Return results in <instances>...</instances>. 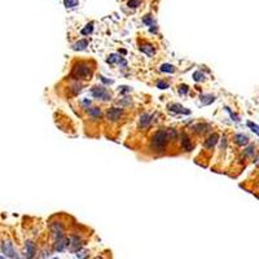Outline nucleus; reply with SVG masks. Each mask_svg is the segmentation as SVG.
I'll return each instance as SVG.
<instances>
[{
  "mask_svg": "<svg viewBox=\"0 0 259 259\" xmlns=\"http://www.w3.org/2000/svg\"><path fill=\"white\" fill-rule=\"evenodd\" d=\"M167 141H169L167 131L162 130V131H158V132H155V134H154L153 139H152V145H153V148H154L155 150L162 152V150H165Z\"/></svg>",
  "mask_w": 259,
  "mask_h": 259,
  "instance_id": "f257e3e1",
  "label": "nucleus"
},
{
  "mask_svg": "<svg viewBox=\"0 0 259 259\" xmlns=\"http://www.w3.org/2000/svg\"><path fill=\"white\" fill-rule=\"evenodd\" d=\"M92 74L91 71V67L86 64V62H81L78 64L74 69H73V76L75 79H87L90 78Z\"/></svg>",
  "mask_w": 259,
  "mask_h": 259,
  "instance_id": "f03ea898",
  "label": "nucleus"
},
{
  "mask_svg": "<svg viewBox=\"0 0 259 259\" xmlns=\"http://www.w3.org/2000/svg\"><path fill=\"white\" fill-rule=\"evenodd\" d=\"M92 96L97 100H101V101H109L111 99V93L104 87H93L92 88Z\"/></svg>",
  "mask_w": 259,
  "mask_h": 259,
  "instance_id": "7ed1b4c3",
  "label": "nucleus"
},
{
  "mask_svg": "<svg viewBox=\"0 0 259 259\" xmlns=\"http://www.w3.org/2000/svg\"><path fill=\"white\" fill-rule=\"evenodd\" d=\"M122 114H123V109L111 108L106 111V118H108V120H110V122H117V120L122 117Z\"/></svg>",
  "mask_w": 259,
  "mask_h": 259,
  "instance_id": "20e7f679",
  "label": "nucleus"
},
{
  "mask_svg": "<svg viewBox=\"0 0 259 259\" xmlns=\"http://www.w3.org/2000/svg\"><path fill=\"white\" fill-rule=\"evenodd\" d=\"M51 231L52 233L56 236V238H61L64 237V227H62V224L60 223V222H55V223H52L51 224Z\"/></svg>",
  "mask_w": 259,
  "mask_h": 259,
  "instance_id": "39448f33",
  "label": "nucleus"
},
{
  "mask_svg": "<svg viewBox=\"0 0 259 259\" xmlns=\"http://www.w3.org/2000/svg\"><path fill=\"white\" fill-rule=\"evenodd\" d=\"M2 250H3V253H4L5 257H9V258H16V257H17V254H16V252H14V249H13V245L9 242V241H7V242L3 244Z\"/></svg>",
  "mask_w": 259,
  "mask_h": 259,
  "instance_id": "423d86ee",
  "label": "nucleus"
},
{
  "mask_svg": "<svg viewBox=\"0 0 259 259\" xmlns=\"http://www.w3.org/2000/svg\"><path fill=\"white\" fill-rule=\"evenodd\" d=\"M181 148H183L185 152H189V150H192V148H193V145H192V141L189 140V137H188L185 134H183V135H181Z\"/></svg>",
  "mask_w": 259,
  "mask_h": 259,
  "instance_id": "0eeeda50",
  "label": "nucleus"
},
{
  "mask_svg": "<svg viewBox=\"0 0 259 259\" xmlns=\"http://www.w3.org/2000/svg\"><path fill=\"white\" fill-rule=\"evenodd\" d=\"M152 123V115L148 114V113H144L141 117H140V120H139V126L141 128H146L149 125Z\"/></svg>",
  "mask_w": 259,
  "mask_h": 259,
  "instance_id": "6e6552de",
  "label": "nucleus"
},
{
  "mask_svg": "<svg viewBox=\"0 0 259 259\" xmlns=\"http://www.w3.org/2000/svg\"><path fill=\"white\" fill-rule=\"evenodd\" d=\"M26 254H27V259H31L35 254V245H34L31 241L26 242Z\"/></svg>",
  "mask_w": 259,
  "mask_h": 259,
  "instance_id": "1a4fd4ad",
  "label": "nucleus"
},
{
  "mask_svg": "<svg viewBox=\"0 0 259 259\" xmlns=\"http://www.w3.org/2000/svg\"><path fill=\"white\" fill-rule=\"evenodd\" d=\"M235 141L238 145H246L249 143V139L242 134H237V135H235Z\"/></svg>",
  "mask_w": 259,
  "mask_h": 259,
  "instance_id": "9d476101",
  "label": "nucleus"
},
{
  "mask_svg": "<svg viewBox=\"0 0 259 259\" xmlns=\"http://www.w3.org/2000/svg\"><path fill=\"white\" fill-rule=\"evenodd\" d=\"M87 46H88V40L87 39H83V40L76 42L75 44L73 46V49H75V51H83Z\"/></svg>",
  "mask_w": 259,
  "mask_h": 259,
  "instance_id": "9b49d317",
  "label": "nucleus"
},
{
  "mask_svg": "<svg viewBox=\"0 0 259 259\" xmlns=\"http://www.w3.org/2000/svg\"><path fill=\"white\" fill-rule=\"evenodd\" d=\"M140 51L144 52V53H145V55H148V56H153V55L155 53L154 48H153L152 46H149V44H143V46L140 47Z\"/></svg>",
  "mask_w": 259,
  "mask_h": 259,
  "instance_id": "f8f14e48",
  "label": "nucleus"
},
{
  "mask_svg": "<svg viewBox=\"0 0 259 259\" xmlns=\"http://www.w3.org/2000/svg\"><path fill=\"white\" fill-rule=\"evenodd\" d=\"M217 141H218V135H211L209 139H207L206 141H205V145L207 146V148H211V146H214L215 144H217Z\"/></svg>",
  "mask_w": 259,
  "mask_h": 259,
  "instance_id": "ddd939ff",
  "label": "nucleus"
},
{
  "mask_svg": "<svg viewBox=\"0 0 259 259\" xmlns=\"http://www.w3.org/2000/svg\"><path fill=\"white\" fill-rule=\"evenodd\" d=\"M159 70L163 71V73H174L175 71V67L170 65V64H163L159 66Z\"/></svg>",
  "mask_w": 259,
  "mask_h": 259,
  "instance_id": "4468645a",
  "label": "nucleus"
},
{
  "mask_svg": "<svg viewBox=\"0 0 259 259\" xmlns=\"http://www.w3.org/2000/svg\"><path fill=\"white\" fill-rule=\"evenodd\" d=\"M214 100H215V97L213 96V95H203V96L201 97V101H202L203 105H209V104H211Z\"/></svg>",
  "mask_w": 259,
  "mask_h": 259,
  "instance_id": "2eb2a0df",
  "label": "nucleus"
},
{
  "mask_svg": "<svg viewBox=\"0 0 259 259\" xmlns=\"http://www.w3.org/2000/svg\"><path fill=\"white\" fill-rule=\"evenodd\" d=\"M88 114H90L91 117H93V118H99L100 114H101V111H100L99 108H91V109L88 110Z\"/></svg>",
  "mask_w": 259,
  "mask_h": 259,
  "instance_id": "dca6fc26",
  "label": "nucleus"
},
{
  "mask_svg": "<svg viewBox=\"0 0 259 259\" xmlns=\"http://www.w3.org/2000/svg\"><path fill=\"white\" fill-rule=\"evenodd\" d=\"M254 153H255V148H254V145H250L247 146V148L245 149L244 154L246 155V157H254Z\"/></svg>",
  "mask_w": 259,
  "mask_h": 259,
  "instance_id": "f3484780",
  "label": "nucleus"
},
{
  "mask_svg": "<svg viewBox=\"0 0 259 259\" xmlns=\"http://www.w3.org/2000/svg\"><path fill=\"white\" fill-rule=\"evenodd\" d=\"M92 30H93V23L91 22L90 25H87V26H86V27L82 30V34H83V35H88V34L92 32Z\"/></svg>",
  "mask_w": 259,
  "mask_h": 259,
  "instance_id": "a211bd4d",
  "label": "nucleus"
},
{
  "mask_svg": "<svg viewBox=\"0 0 259 259\" xmlns=\"http://www.w3.org/2000/svg\"><path fill=\"white\" fill-rule=\"evenodd\" d=\"M66 8H74L78 5V0H64Z\"/></svg>",
  "mask_w": 259,
  "mask_h": 259,
  "instance_id": "6ab92c4d",
  "label": "nucleus"
},
{
  "mask_svg": "<svg viewBox=\"0 0 259 259\" xmlns=\"http://www.w3.org/2000/svg\"><path fill=\"white\" fill-rule=\"evenodd\" d=\"M247 127H250V128H252V131L255 132V134L259 136V126H258V125H255V123H253V122H247Z\"/></svg>",
  "mask_w": 259,
  "mask_h": 259,
  "instance_id": "aec40b11",
  "label": "nucleus"
},
{
  "mask_svg": "<svg viewBox=\"0 0 259 259\" xmlns=\"http://www.w3.org/2000/svg\"><path fill=\"white\" fill-rule=\"evenodd\" d=\"M193 79L196 81V82H200V81H203L205 79V75L201 73V71H196L194 74H193Z\"/></svg>",
  "mask_w": 259,
  "mask_h": 259,
  "instance_id": "412c9836",
  "label": "nucleus"
},
{
  "mask_svg": "<svg viewBox=\"0 0 259 259\" xmlns=\"http://www.w3.org/2000/svg\"><path fill=\"white\" fill-rule=\"evenodd\" d=\"M139 5H140V0H128V7L137 8Z\"/></svg>",
  "mask_w": 259,
  "mask_h": 259,
  "instance_id": "4be33fe9",
  "label": "nucleus"
},
{
  "mask_svg": "<svg viewBox=\"0 0 259 259\" xmlns=\"http://www.w3.org/2000/svg\"><path fill=\"white\" fill-rule=\"evenodd\" d=\"M70 242L74 247H79L81 246V240L78 238V237H73V240H70Z\"/></svg>",
  "mask_w": 259,
  "mask_h": 259,
  "instance_id": "5701e85b",
  "label": "nucleus"
},
{
  "mask_svg": "<svg viewBox=\"0 0 259 259\" xmlns=\"http://www.w3.org/2000/svg\"><path fill=\"white\" fill-rule=\"evenodd\" d=\"M157 87H158V88H161V90H166V88H169V83H167V82H163V81H161V82H158V83H157Z\"/></svg>",
  "mask_w": 259,
  "mask_h": 259,
  "instance_id": "b1692460",
  "label": "nucleus"
},
{
  "mask_svg": "<svg viewBox=\"0 0 259 259\" xmlns=\"http://www.w3.org/2000/svg\"><path fill=\"white\" fill-rule=\"evenodd\" d=\"M73 88H74V93L76 95V93H79V92H81V88H82V86H81V84H75Z\"/></svg>",
  "mask_w": 259,
  "mask_h": 259,
  "instance_id": "393cba45",
  "label": "nucleus"
},
{
  "mask_svg": "<svg viewBox=\"0 0 259 259\" xmlns=\"http://www.w3.org/2000/svg\"><path fill=\"white\" fill-rule=\"evenodd\" d=\"M179 92L180 93H187L188 92V87H187V86H181L180 90H179Z\"/></svg>",
  "mask_w": 259,
  "mask_h": 259,
  "instance_id": "a878e982",
  "label": "nucleus"
},
{
  "mask_svg": "<svg viewBox=\"0 0 259 259\" xmlns=\"http://www.w3.org/2000/svg\"><path fill=\"white\" fill-rule=\"evenodd\" d=\"M255 166H257V167H259V153H258L257 158H255Z\"/></svg>",
  "mask_w": 259,
  "mask_h": 259,
  "instance_id": "bb28decb",
  "label": "nucleus"
},
{
  "mask_svg": "<svg viewBox=\"0 0 259 259\" xmlns=\"http://www.w3.org/2000/svg\"><path fill=\"white\" fill-rule=\"evenodd\" d=\"M0 259H4V258H3V257H0Z\"/></svg>",
  "mask_w": 259,
  "mask_h": 259,
  "instance_id": "cd10ccee",
  "label": "nucleus"
}]
</instances>
